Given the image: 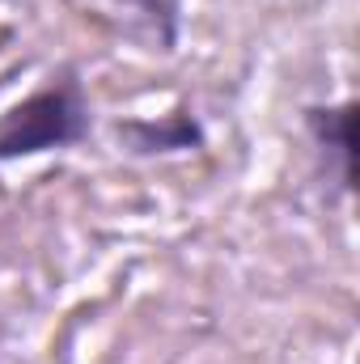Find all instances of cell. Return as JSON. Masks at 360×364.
<instances>
[{
  "label": "cell",
  "instance_id": "6da1fadb",
  "mask_svg": "<svg viewBox=\"0 0 360 364\" xmlns=\"http://www.w3.org/2000/svg\"><path fill=\"white\" fill-rule=\"evenodd\" d=\"M93 110L73 68L51 77L43 90L21 97L0 114V161H21L55 149H73L90 136Z\"/></svg>",
  "mask_w": 360,
  "mask_h": 364
},
{
  "label": "cell",
  "instance_id": "7a4b0ae2",
  "mask_svg": "<svg viewBox=\"0 0 360 364\" xmlns=\"http://www.w3.org/2000/svg\"><path fill=\"white\" fill-rule=\"evenodd\" d=\"M305 132L327 161V174H335L339 191H356V102H331V106H305Z\"/></svg>",
  "mask_w": 360,
  "mask_h": 364
},
{
  "label": "cell",
  "instance_id": "3957f363",
  "mask_svg": "<svg viewBox=\"0 0 360 364\" xmlns=\"http://www.w3.org/2000/svg\"><path fill=\"white\" fill-rule=\"evenodd\" d=\"M115 140L127 157H170V153H195L203 149V123L195 110H170L157 119H119Z\"/></svg>",
  "mask_w": 360,
  "mask_h": 364
},
{
  "label": "cell",
  "instance_id": "277c9868",
  "mask_svg": "<svg viewBox=\"0 0 360 364\" xmlns=\"http://www.w3.org/2000/svg\"><path fill=\"white\" fill-rule=\"evenodd\" d=\"M119 9H127L144 30L149 38L170 55L179 51V38H182V0H115Z\"/></svg>",
  "mask_w": 360,
  "mask_h": 364
}]
</instances>
